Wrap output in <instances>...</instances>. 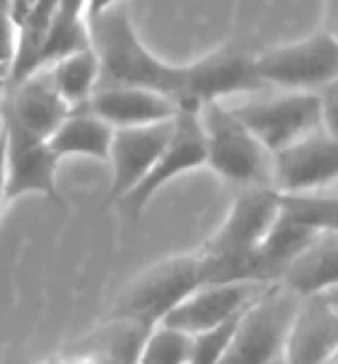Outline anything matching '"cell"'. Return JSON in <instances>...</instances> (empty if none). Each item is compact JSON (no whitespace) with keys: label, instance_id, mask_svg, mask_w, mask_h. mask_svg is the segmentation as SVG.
Returning <instances> with one entry per match:
<instances>
[{"label":"cell","instance_id":"obj_1","mask_svg":"<svg viewBox=\"0 0 338 364\" xmlns=\"http://www.w3.org/2000/svg\"><path fill=\"white\" fill-rule=\"evenodd\" d=\"M90 46L100 63L97 90H150L186 104L184 65H167L140 44L128 10L121 3H85ZM95 90V92H97Z\"/></svg>","mask_w":338,"mask_h":364},{"label":"cell","instance_id":"obj_2","mask_svg":"<svg viewBox=\"0 0 338 364\" xmlns=\"http://www.w3.org/2000/svg\"><path fill=\"white\" fill-rule=\"evenodd\" d=\"M206 164L239 188H270V155L220 102L196 109Z\"/></svg>","mask_w":338,"mask_h":364},{"label":"cell","instance_id":"obj_3","mask_svg":"<svg viewBox=\"0 0 338 364\" xmlns=\"http://www.w3.org/2000/svg\"><path fill=\"white\" fill-rule=\"evenodd\" d=\"M203 287L201 261L196 254L174 256L152 265L119 294L107 318H131L145 328H157L171 309Z\"/></svg>","mask_w":338,"mask_h":364},{"label":"cell","instance_id":"obj_4","mask_svg":"<svg viewBox=\"0 0 338 364\" xmlns=\"http://www.w3.org/2000/svg\"><path fill=\"white\" fill-rule=\"evenodd\" d=\"M230 111L268 155L324 131L319 92H285L280 97L251 102Z\"/></svg>","mask_w":338,"mask_h":364},{"label":"cell","instance_id":"obj_5","mask_svg":"<svg viewBox=\"0 0 338 364\" xmlns=\"http://www.w3.org/2000/svg\"><path fill=\"white\" fill-rule=\"evenodd\" d=\"M300 297L278 282L249 306L218 364H282V348Z\"/></svg>","mask_w":338,"mask_h":364},{"label":"cell","instance_id":"obj_6","mask_svg":"<svg viewBox=\"0 0 338 364\" xmlns=\"http://www.w3.org/2000/svg\"><path fill=\"white\" fill-rule=\"evenodd\" d=\"M256 73L263 85L285 92H322L338 77V44L331 32L312 34L292 46L256 53Z\"/></svg>","mask_w":338,"mask_h":364},{"label":"cell","instance_id":"obj_7","mask_svg":"<svg viewBox=\"0 0 338 364\" xmlns=\"http://www.w3.org/2000/svg\"><path fill=\"white\" fill-rule=\"evenodd\" d=\"M184 73H186V104L181 109H199L201 104L220 102L223 97L239 92L266 90L256 73V53L239 44H227L203 55L196 63L184 65Z\"/></svg>","mask_w":338,"mask_h":364},{"label":"cell","instance_id":"obj_8","mask_svg":"<svg viewBox=\"0 0 338 364\" xmlns=\"http://www.w3.org/2000/svg\"><path fill=\"white\" fill-rule=\"evenodd\" d=\"M0 123L5 128V200H15L24 193H41L53 205L63 208L56 186L58 159L48 150L46 140L22 131L3 114Z\"/></svg>","mask_w":338,"mask_h":364},{"label":"cell","instance_id":"obj_9","mask_svg":"<svg viewBox=\"0 0 338 364\" xmlns=\"http://www.w3.org/2000/svg\"><path fill=\"white\" fill-rule=\"evenodd\" d=\"M338 176V145L327 131H317L270 155V188L275 193H315Z\"/></svg>","mask_w":338,"mask_h":364},{"label":"cell","instance_id":"obj_10","mask_svg":"<svg viewBox=\"0 0 338 364\" xmlns=\"http://www.w3.org/2000/svg\"><path fill=\"white\" fill-rule=\"evenodd\" d=\"M203 164H206V145H203V133L199 126L196 109H179V114L174 119V133H171L167 147L159 152L157 162L140 178L138 186L119 200V205L124 208V213H128L135 220L140 215V210L147 205V200L164 183L171 181L174 176L184 174V171L196 169V166Z\"/></svg>","mask_w":338,"mask_h":364},{"label":"cell","instance_id":"obj_11","mask_svg":"<svg viewBox=\"0 0 338 364\" xmlns=\"http://www.w3.org/2000/svg\"><path fill=\"white\" fill-rule=\"evenodd\" d=\"M338 350L336 289L300 299L282 348V364H327Z\"/></svg>","mask_w":338,"mask_h":364},{"label":"cell","instance_id":"obj_12","mask_svg":"<svg viewBox=\"0 0 338 364\" xmlns=\"http://www.w3.org/2000/svg\"><path fill=\"white\" fill-rule=\"evenodd\" d=\"M278 220V193L273 188H242L218 232L201 246V256L244 254L256 249Z\"/></svg>","mask_w":338,"mask_h":364},{"label":"cell","instance_id":"obj_13","mask_svg":"<svg viewBox=\"0 0 338 364\" xmlns=\"http://www.w3.org/2000/svg\"><path fill=\"white\" fill-rule=\"evenodd\" d=\"M278 285V282H275ZM273 285H256V282H237V285H208L196 289L176 309H171L159 326L181 331L186 336L215 328L223 321L237 316L254 306Z\"/></svg>","mask_w":338,"mask_h":364},{"label":"cell","instance_id":"obj_14","mask_svg":"<svg viewBox=\"0 0 338 364\" xmlns=\"http://www.w3.org/2000/svg\"><path fill=\"white\" fill-rule=\"evenodd\" d=\"M171 133H174V119L155 123V126L119 128V131H114L112 147H109V162L114 166V178L112 188H109L107 205L119 203L138 186L140 178L157 162L159 152L167 147Z\"/></svg>","mask_w":338,"mask_h":364},{"label":"cell","instance_id":"obj_15","mask_svg":"<svg viewBox=\"0 0 338 364\" xmlns=\"http://www.w3.org/2000/svg\"><path fill=\"white\" fill-rule=\"evenodd\" d=\"M0 114L39 140H48L56 128L73 114L70 107L58 95L48 68L22 80L15 87H8L0 104Z\"/></svg>","mask_w":338,"mask_h":364},{"label":"cell","instance_id":"obj_16","mask_svg":"<svg viewBox=\"0 0 338 364\" xmlns=\"http://www.w3.org/2000/svg\"><path fill=\"white\" fill-rule=\"evenodd\" d=\"M88 114L97 116L109 128H143L176 119L179 104L164 95L150 90H97L83 107Z\"/></svg>","mask_w":338,"mask_h":364},{"label":"cell","instance_id":"obj_17","mask_svg":"<svg viewBox=\"0 0 338 364\" xmlns=\"http://www.w3.org/2000/svg\"><path fill=\"white\" fill-rule=\"evenodd\" d=\"M150 336V328L131 318H107L97 328L80 336L65 348L60 360H78V357L100 355L116 364H135L140 348Z\"/></svg>","mask_w":338,"mask_h":364},{"label":"cell","instance_id":"obj_18","mask_svg":"<svg viewBox=\"0 0 338 364\" xmlns=\"http://www.w3.org/2000/svg\"><path fill=\"white\" fill-rule=\"evenodd\" d=\"M338 280V232H324L315 244H310L280 277V285L290 289L295 297H315V294L336 289Z\"/></svg>","mask_w":338,"mask_h":364},{"label":"cell","instance_id":"obj_19","mask_svg":"<svg viewBox=\"0 0 338 364\" xmlns=\"http://www.w3.org/2000/svg\"><path fill=\"white\" fill-rule=\"evenodd\" d=\"M114 128L100 121L97 116L88 114L85 109L73 111L68 119L56 128V133L46 140L53 157L85 155L97 162H109V147H112Z\"/></svg>","mask_w":338,"mask_h":364},{"label":"cell","instance_id":"obj_20","mask_svg":"<svg viewBox=\"0 0 338 364\" xmlns=\"http://www.w3.org/2000/svg\"><path fill=\"white\" fill-rule=\"evenodd\" d=\"M90 32L85 22V3L80 0H68V3H56L51 29H48L46 51H44V68H51L58 60L68 58L73 53L88 51Z\"/></svg>","mask_w":338,"mask_h":364},{"label":"cell","instance_id":"obj_21","mask_svg":"<svg viewBox=\"0 0 338 364\" xmlns=\"http://www.w3.org/2000/svg\"><path fill=\"white\" fill-rule=\"evenodd\" d=\"M53 85H56L58 95L70 107V111H80L95 95L97 82H100V63L92 48L88 51L73 53L68 58L58 60L48 68Z\"/></svg>","mask_w":338,"mask_h":364},{"label":"cell","instance_id":"obj_22","mask_svg":"<svg viewBox=\"0 0 338 364\" xmlns=\"http://www.w3.org/2000/svg\"><path fill=\"white\" fill-rule=\"evenodd\" d=\"M278 218L315 232H336V193H278Z\"/></svg>","mask_w":338,"mask_h":364},{"label":"cell","instance_id":"obj_23","mask_svg":"<svg viewBox=\"0 0 338 364\" xmlns=\"http://www.w3.org/2000/svg\"><path fill=\"white\" fill-rule=\"evenodd\" d=\"M189 360H191V336L167 326H157L143 343L135 364H189Z\"/></svg>","mask_w":338,"mask_h":364},{"label":"cell","instance_id":"obj_24","mask_svg":"<svg viewBox=\"0 0 338 364\" xmlns=\"http://www.w3.org/2000/svg\"><path fill=\"white\" fill-rule=\"evenodd\" d=\"M244 314L247 311L223 321L220 326L201 333V336H194L191 338V360H189V364H218L223 360V355L227 353V348H230V343H232V338H235V333L239 328V321H242Z\"/></svg>","mask_w":338,"mask_h":364},{"label":"cell","instance_id":"obj_25","mask_svg":"<svg viewBox=\"0 0 338 364\" xmlns=\"http://www.w3.org/2000/svg\"><path fill=\"white\" fill-rule=\"evenodd\" d=\"M12 46H15V32L8 20V3H0V104L5 100L12 68Z\"/></svg>","mask_w":338,"mask_h":364},{"label":"cell","instance_id":"obj_26","mask_svg":"<svg viewBox=\"0 0 338 364\" xmlns=\"http://www.w3.org/2000/svg\"><path fill=\"white\" fill-rule=\"evenodd\" d=\"M5 203V128L0 123V208Z\"/></svg>","mask_w":338,"mask_h":364},{"label":"cell","instance_id":"obj_27","mask_svg":"<svg viewBox=\"0 0 338 364\" xmlns=\"http://www.w3.org/2000/svg\"><path fill=\"white\" fill-rule=\"evenodd\" d=\"M60 360V357H58ZM63 364H116L107 357H100V355H90V357H78V360H60Z\"/></svg>","mask_w":338,"mask_h":364},{"label":"cell","instance_id":"obj_28","mask_svg":"<svg viewBox=\"0 0 338 364\" xmlns=\"http://www.w3.org/2000/svg\"><path fill=\"white\" fill-rule=\"evenodd\" d=\"M48 364H63V362H60V360H51V362H48Z\"/></svg>","mask_w":338,"mask_h":364}]
</instances>
